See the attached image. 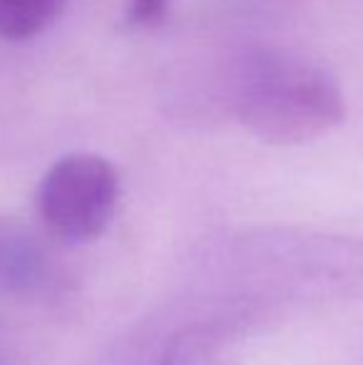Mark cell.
Listing matches in <instances>:
<instances>
[{"label":"cell","instance_id":"1","mask_svg":"<svg viewBox=\"0 0 363 365\" xmlns=\"http://www.w3.org/2000/svg\"><path fill=\"white\" fill-rule=\"evenodd\" d=\"M234 115L269 145H304L339 127L346 102L329 68L289 50L244 60L234 82Z\"/></svg>","mask_w":363,"mask_h":365},{"label":"cell","instance_id":"6","mask_svg":"<svg viewBox=\"0 0 363 365\" xmlns=\"http://www.w3.org/2000/svg\"><path fill=\"white\" fill-rule=\"evenodd\" d=\"M172 0H130L127 5V23L132 28H152L165 20Z\"/></svg>","mask_w":363,"mask_h":365},{"label":"cell","instance_id":"2","mask_svg":"<svg viewBox=\"0 0 363 365\" xmlns=\"http://www.w3.org/2000/svg\"><path fill=\"white\" fill-rule=\"evenodd\" d=\"M120 199L112 162L92 152L58 159L38 187V214L45 229L65 244H88L105 234Z\"/></svg>","mask_w":363,"mask_h":365},{"label":"cell","instance_id":"3","mask_svg":"<svg viewBox=\"0 0 363 365\" xmlns=\"http://www.w3.org/2000/svg\"><path fill=\"white\" fill-rule=\"evenodd\" d=\"M239 266L294 293H339L363 298V244L319 236H267L244 246Z\"/></svg>","mask_w":363,"mask_h":365},{"label":"cell","instance_id":"4","mask_svg":"<svg viewBox=\"0 0 363 365\" xmlns=\"http://www.w3.org/2000/svg\"><path fill=\"white\" fill-rule=\"evenodd\" d=\"M227 331L229 326L222 321H197L177 328L157 365H229L224 353Z\"/></svg>","mask_w":363,"mask_h":365},{"label":"cell","instance_id":"5","mask_svg":"<svg viewBox=\"0 0 363 365\" xmlns=\"http://www.w3.org/2000/svg\"><path fill=\"white\" fill-rule=\"evenodd\" d=\"M65 0H0V38L30 40L40 35L63 10Z\"/></svg>","mask_w":363,"mask_h":365}]
</instances>
